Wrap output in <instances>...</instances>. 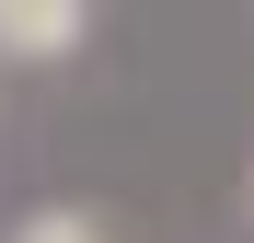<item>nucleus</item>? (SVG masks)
<instances>
[{
	"label": "nucleus",
	"instance_id": "f257e3e1",
	"mask_svg": "<svg viewBox=\"0 0 254 243\" xmlns=\"http://www.w3.org/2000/svg\"><path fill=\"white\" fill-rule=\"evenodd\" d=\"M81 23H93V0H0V58L47 70V58L81 47Z\"/></svg>",
	"mask_w": 254,
	"mask_h": 243
},
{
	"label": "nucleus",
	"instance_id": "f03ea898",
	"mask_svg": "<svg viewBox=\"0 0 254 243\" xmlns=\"http://www.w3.org/2000/svg\"><path fill=\"white\" fill-rule=\"evenodd\" d=\"M12 243H116V232H104L93 209H23V220H12Z\"/></svg>",
	"mask_w": 254,
	"mask_h": 243
}]
</instances>
